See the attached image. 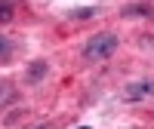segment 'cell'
I'll return each mask as SVG.
<instances>
[{"mask_svg":"<svg viewBox=\"0 0 154 129\" xmlns=\"http://www.w3.org/2000/svg\"><path fill=\"white\" fill-rule=\"evenodd\" d=\"M12 16H16V9H12V3H9V0H0V25L12 22Z\"/></svg>","mask_w":154,"mask_h":129,"instance_id":"52a82bcc","label":"cell"},{"mask_svg":"<svg viewBox=\"0 0 154 129\" xmlns=\"http://www.w3.org/2000/svg\"><path fill=\"white\" fill-rule=\"evenodd\" d=\"M139 43H142V46H148V49H154V37H142Z\"/></svg>","mask_w":154,"mask_h":129,"instance_id":"ba28073f","label":"cell"},{"mask_svg":"<svg viewBox=\"0 0 154 129\" xmlns=\"http://www.w3.org/2000/svg\"><path fill=\"white\" fill-rule=\"evenodd\" d=\"M120 16L123 19H154V6H148V3H126V6H120Z\"/></svg>","mask_w":154,"mask_h":129,"instance_id":"277c9868","label":"cell"},{"mask_svg":"<svg viewBox=\"0 0 154 129\" xmlns=\"http://www.w3.org/2000/svg\"><path fill=\"white\" fill-rule=\"evenodd\" d=\"M12 49H16V43H12L6 34H0V62H6L12 56Z\"/></svg>","mask_w":154,"mask_h":129,"instance_id":"8992f818","label":"cell"},{"mask_svg":"<svg viewBox=\"0 0 154 129\" xmlns=\"http://www.w3.org/2000/svg\"><path fill=\"white\" fill-rule=\"evenodd\" d=\"M117 46H120L117 34L102 31V34H93V37L83 43L80 56H83V62H105V58H111L114 52H117Z\"/></svg>","mask_w":154,"mask_h":129,"instance_id":"6da1fadb","label":"cell"},{"mask_svg":"<svg viewBox=\"0 0 154 129\" xmlns=\"http://www.w3.org/2000/svg\"><path fill=\"white\" fill-rule=\"evenodd\" d=\"M0 98H3V83H0Z\"/></svg>","mask_w":154,"mask_h":129,"instance_id":"30bf717a","label":"cell"},{"mask_svg":"<svg viewBox=\"0 0 154 129\" xmlns=\"http://www.w3.org/2000/svg\"><path fill=\"white\" fill-rule=\"evenodd\" d=\"M77 129H93V126H77Z\"/></svg>","mask_w":154,"mask_h":129,"instance_id":"8fae6325","label":"cell"},{"mask_svg":"<svg viewBox=\"0 0 154 129\" xmlns=\"http://www.w3.org/2000/svg\"><path fill=\"white\" fill-rule=\"evenodd\" d=\"M34 129H53V126H49V123H40V126H34Z\"/></svg>","mask_w":154,"mask_h":129,"instance_id":"9c48e42d","label":"cell"},{"mask_svg":"<svg viewBox=\"0 0 154 129\" xmlns=\"http://www.w3.org/2000/svg\"><path fill=\"white\" fill-rule=\"evenodd\" d=\"M46 74H49V62H46V58H34L28 68H25V83H28V86H37Z\"/></svg>","mask_w":154,"mask_h":129,"instance_id":"3957f363","label":"cell"},{"mask_svg":"<svg viewBox=\"0 0 154 129\" xmlns=\"http://www.w3.org/2000/svg\"><path fill=\"white\" fill-rule=\"evenodd\" d=\"M123 98L126 101H142V98H154V80H133L123 86Z\"/></svg>","mask_w":154,"mask_h":129,"instance_id":"7a4b0ae2","label":"cell"},{"mask_svg":"<svg viewBox=\"0 0 154 129\" xmlns=\"http://www.w3.org/2000/svg\"><path fill=\"white\" fill-rule=\"evenodd\" d=\"M99 16V6H83V9H68V19H77V22H83V19H93Z\"/></svg>","mask_w":154,"mask_h":129,"instance_id":"5b68a950","label":"cell"}]
</instances>
